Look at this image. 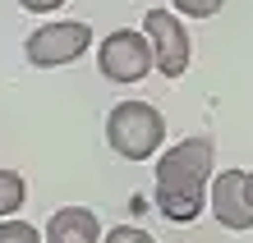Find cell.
Instances as JSON below:
<instances>
[{
	"instance_id": "obj_1",
	"label": "cell",
	"mask_w": 253,
	"mask_h": 243,
	"mask_svg": "<svg viewBox=\"0 0 253 243\" xmlns=\"http://www.w3.org/2000/svg\"><path fill=\"white\" fill-rule=\"evenodd\" d=\"M212 138H184L157 156V211L175 225L203 216L212 197Z\"/></svg>"
},
{
	"instance_id": "obj_2",
	"label": "cell",
	"mask_w": 253,
	"mask_h": 243,
	"mask_svg": "<svg viewBox=\"0 0 253 243\" xmlns=\"http://www.w3.org/2000/svg\"><path fill=\"white\" fill-rule=\"evenodd\" d=\"M106 142L125 161H152L166 142V115L147 101H120L106 115Z\"/></svg>"
},
{
	"instance_id": "obj_3",
	"label": "cell",
	"mask_w": 253,
	"mask_h": 243,
	"mask_svg": "<svg viewBox=\"0 0 253 243\" xmlns=\"http://www.w3.org/2000/svg\"><path fill=\"white\" fill-rule=\"evenodd\" d=\"M87 46H92V28L60 19V23H42L37 33H28L23 55L33 60L37 69H60V65H74Z\"/></svg>"
},
{
	"instance_id": "obj_4",
	"label": "cell",
	"mask_w": 253,
	"mask_h": 243,
	"mask_svg": "<svg viewBox=\"0 0 253 243\" xmlns=\"http://www.w3.org/2000/svg\"><path fill=\"white\" fill-rule=\"evenodd\" d=\"M97 65L111 83H138L157 69V55H152V41L147 33H133V28H115V33L101 41L97 51Z\"/></svg>"
},
{
	"instance_id": "obj_5",
	"label": "cell",
	"mask_w": 253,
	"mask_h": 243,
	"mask_svg": "<svg viewBox=\"0 0 253 243\" xmlns=\"http://www.w3.org/2000/svg\"><path fill=\"white\" fill-rule=\"evenodd\" d=\"M143 33L152 41V55H157V73H166V78H180L193 60V41L184 33L180 14L175 9H147L143 14Z\"/></svg>"
},
{
	"instance_id": "obj_6",
	"label": "cell",
	"mask_w": 253,
	"mask_h": 243,
	"mask_svg": "<svg viewBox=\"0 0 253 243\" xmlns=\"http://www.w3.org/2000/svg\"><path fill=\"white\" fill-rule=\"evenodd\" d=\"M212 216L226 230H253V197L244 170H221L212 179Z\"/></svg>"
},
{
	"instance_id": "obj_7",
	"label": "cell",
	"mask_w": 253,
	"mask_h": 243,
	"mask_svg": "<svg viewBox=\"0 0 253 243\" xmlns=\"http://www.w3.org/2000/svg\"><path fill=\"white\" fill-rule=\"evenodd\" d=\"M46 243H101V225L87 207H60L46 220Z\"/></svg>"
},
{
	"instance_id": "obj_8",
	"label": "cell",
	"mask_w": 253,
	"mask_h": 243,
	"mask_svg": "<svg viewBox=\"0 0 253 243\" xmlns=\"http://www.w3.org/2000/svg\"><path fill=\"white\" fill-rule=\"evenodd\" d=\"M28 202V188H23V174H14V170H0V220L14 216Z\"/></svg>"
},
{
	"instance_id": "obj_9",
	"label": "cell",
	"mask_w": 253,
	"mask_h": 243,
	"mask_svg": "<svg viewBox=\"0 0 253 243\" xmlns=\"http://www.w3.org/2000/svg\"><path fill=\"white\" fill-rule=\"evenodd\" d=\"M0 243H46V234L42 230H33L28 220H0Z\"/></svg>"
},
{
	"instance_id": "obj_10",
	"label": "cell",
	"mask_w": 253,
	"mask_h": 243,
	"mask_svg": "<svg viewBox=\"0 0 253 243\" xmlns=\"http://www.w3.org/2000/svg\"><path fill=\"white\" fill-rule=\"evenodd\" d=\"M221 5H226V0H170V9L184 14V19H212Z\"/></svg>"
},
{
	"instance_id": "obj_11",
	"label": "cell",
	"mask_w": 253,
	"mask_h": 243,
	"mask_svg": "<svg viewBox=\"0 0 253 243\" xmlns=\"http://www.w3.org/2000/svg\"><path fill=\"white\" fill-rule=\"evenodd\" d=\"M101 243H157V239L147 234V230H138V225H115Z\"/></svg>"
},
{
	"instance_id": "obj_12",
	"label": "cell",
	"mask_w": 253,
	"mask_h": 243,
	"mask_svg": "<svg viewBox=\"0 0 253 243\" xmlns=\"http://www.w3.org/2000/svg\"><path fill=\"white\" fill-rule=\"evenodd\" d=\"M23 9H33V14H51V9H60L65 0H19Z\"/></svg>"
},
{
	"instance_id": "obj_13",
	"label": "cell",
	"mask_w": 253,
	"mask_h": 243,
	"mask_svg": "<svg viewBox=\"0 0 253 243\" xmlns=\"http://www.w3.org/2000/svg\"><path fill=\"white\" fill-rule=\"evenodd\" d=\"M249 197H253V170H249Z\"/></svg>"
}]
</instances>
